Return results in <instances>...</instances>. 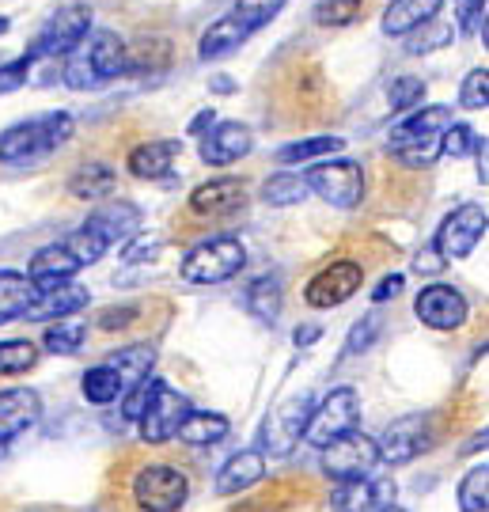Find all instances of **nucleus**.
Wrapping results in <instances>:
<instances>
[{
    "label": "nucleus",
    "mask_w": 489,
    "mask_h": 512,
    "mask_svg": "<svg viewBox=\"0 0 489 512\" xmlns=\"http://www.w3.org/2000/svg\"><path fill=\"white\" fill-rule=\"evenodd\" d=\"M69 65H65V84L73 92H91V88H103L110 80L126 73L129 54H126V42L114 35V31H88L73 46Z\"/></svg>",
    "instance_id": "f257e3e1"
},
{
    "label": "nucleus",
    "mask_w": 489,
    "mask_h": 512,
    "mask_svg": "<svg viewBox=\"0 0 489 512\" xmlns=\"http://www.w3.org/2000/svg\"><path fill=\"white\" fill-rule=\"evenodd\" d=\"M73 114L54 110V114H42L31 122H19V126L4 129L0 133V164H31L42 160L73 137Z\"/></svg>",
    "instance_id": "f03ea898"
},
{
    "label": "nucleus",
    "mask_w": 489,
    "mask_h": 512,
    "mask_svg": "<svg viewBox=\"0 0 489 512\" xmlns=\"http://www.w3.org/2000/svg\"><path fill=\"white\" fill-rule=\"evenodd\" d=\"M452 126L448 107H421L391 129V152L406 167H429L440 156V137Z\"/></svg>",
    "instance_id": "7ed1b4c3"
},
{
    "label": "nucleus",
    "mask_w": 489,
    "mask_h": 512,
    "mask_svg": "<svg viewBox=\"0 0 489 512\" xmlns=\"http://www.w3.org/2000/svg\"><path fill=\"white\" fill-rule=\"evenodd\" d=\"M243 262H247V251H243L239 239H201L198 247H190L186 258H182V277L190 285H220V281L236 277L243 270Z\"/></svg>",
    "instance_id": "20e7f679"
},
{
    "label": "nucleus",
    "mask_w": 489,
    "mask_h": 512,
    "mask_svg": "<svg viewBox=\"0 0 489 512\" xmlns=\"http://www.w3.org/2000/svg\"><path fill=\"white\" fill-rule=\"evenodd\" d=\"M91 31V8L88 4H65L54 16L38 27V35L27 46V61H42V57H65L73 54V46Z\"/></svg>",
    "instance_id": "39448f33"
},
{
    "label": "nucleus",
    "mask_w": 489,
    "mask_h": 512,
    "mask_svg": "<svg viewBox=\"0 0 489 512\" xmlns=\"http://www.w3.org/2000/svg\"><path fill=\"white\" fill-rule=\"evenodd\" d=\"M361 421V399L353 387H338L323 399L319 410H311L308 429H304V440L315 444V448H326L330 440L353 433V425Z\"/></svg>",
    "instance_id": "423d86ee"
},
{
    "label": "nucleus",
    "mask_w": 489,
    "mask_h": 512,
    "mask_svg": "<svg viewBox=\"0 0 489 512\" xmlns=\"http://www.w3.org/2000/svg\"><path fill=\"white\" fill-rule=\"evenodd\" d=\"M186 494H190V478L179 467L152 463L133 478V501L141 505V512H179L186 505Z\"/></svg>",
    "instance_id": "0eeeda50"
},
{
    "label": "nucleus",
    "mask_w": 489,
    "mask_h": 512,
    "mask_svg": "<svg viewBox=\"0 0 489 512\" xmlns=\"http://www.w3.org/2000/svg\"><path fill=\"white\" fill-rule=\"evenodd\" d=\"M311 194H319L323 202L338 205V209H353L364 198V171L353 160H326L315 164L304 175Z\"/></svg>",
    "instance_id": "6e6552de"
},
{
    "label": "nucleus",
    "mask_w": 489,
    "mask_h": 512,
    "mask_svg": "<svg viewBox=\"0 0 489 512\" xmlns=\"http://www.w3.org/2000/svg\"><path fill=\"white\" fill-rule=\"evenodd\" d=\"M376 463H380V448H376V440H368L364 433H345V437L330 440L323 448V471L334 482L364 478Z\"/></svg>",
    "instance_id": "1a4fd4ad"
},
{
    "label": "nucleus",
    "mask_w": 489,
    "mask_h": 512,
    "mask_svg": "<svg viewBox=\"0 0 489 512\" xmlns=\"http://www.w3.org/2000/svg\"><path fill=\"white\" fill-rule=\"evenodd\" d=\"M186 414H190V399L179 395L175 387H167L163 380H156L145 414L137 418L141 421V437H145L148 444H163V440H171L175 433H179L182 421H186Z\"/></svg>",
    "instance_id": "9d476101"
},
{
    "label": "nucleus",
    "mask_w": 489,
    "mask_h": 512,
    "mask_svg": "<svg viewBox=\"0 0 489 512\" xmlns=\"http://www.w3.org/2000/svg\"><path fill=\"white\" fill-rule=\"evenodd\" d=\"M311 410H315V406H311L308 395H296V399L277 406L270 418H266V425H262V452H270V456H289L292 448L304 440Z\"/></svg>",
    "instance_id": "9b49d317"
},
{
    "label": "nucleus",
    "mask_w": 489,
    "mask_h": 512,
    "mask_svg": "<svg viewBox=\"0 0 489 512\" xmlns=\"http://www.w3.org/2000/svg\"><path fill=\"white\" fill-rule=\"evenodd\" d=\"M482 236H486V209L482 205H459L455 213L444 217L433 247L440 251L444 262L448 258H467L482 243Z\"/></svg>",
    "instance_id": "f8f14e48"
},
{
    "label": "nucleus",
    "mask_w": 489,
    "mask_h": 512,
    "mask_svg": "<svg viewBox=\"0 0 489 512\" xmlns=\"http://www.w3.org/2000/svg\"><path fill=\"white\" fill-rule=\"evenodd\" d=\"M361 281H364V270L357 262H330L326 270H319L308 281L304 300H308L311 308H338L349 296H357Z\"/></svg>",
    "instance_id": "ddd939ff"
},
{
    "label": "nucleus",
    "mask_w": 489,
    "mask_h": 512,
    "mask_svg": "<svg viewBox=\"0 0 489 512\" xmlns=\"http://www.w3.org/2000/svg\"><path fill=\"white\" fill-rule=\"evenodd\" d=\"M429 444H433V425H429V418L410 414V418H399L395 425H387L376 448H380V459L399 467V463H410L414 456L429 452Z\"/></svg>",
    "instance_id": "4468645a"
},
{
    "label": "nucleus",
    "mask_w": 489,
    "mask_h": 512,
    "mask_svg": "<svg viewBox=\"0 0 489 512\" xmlns=\"http://www.w3.org/2000/svg\"><path fill=\"white\" fill-rule=\"evenodd\" d=\"M414 311L433 330H459L467 323V300L452 285H425L414 300Z\"/></svg>",
    "instance_id": "2eb2a0df"
},
{
    "label": "nucleus",
    "mask_w": 489,
    "mask_h": 512,
    "mask_svg": "<svg viewBox=\"0 0 489 512\" xmlns=\"http://www.w3.org/2000/svg\"><path fill=\"white\" fill-rule=\"evenodd\" d=\"M334 512H383L395 505V482L391 478H349L338 482V490L330 497Z\"/></svg>",
    "instance_id": "dca6fc26"
},
{
    "label": "nucleus",
    "mask_w": 489,
    "mask_h": 512,
    "mask_svg": "<svg viewBox=\"0 0 489 512\" xmlns=\"http://www.w3.org/2000/svg\"><path fill=\"white\" fill-rule=\"evenodd\" d=\"M254 137L243 122H220L201 137V160L209 167H228L251 152Z\"/></svg>",
    "instance_id": "f3484780"
},
{
    "label": "nucleus",
    "mask_w": 489,
    "mask_h": 512,
    "mask_svg": "<svg viewBox=\"0 0 489 512\" xmlns=\"http://www.w3.org/2000/svg\"><path fill=\"white\" fill-rule=\"evenodd\" d=\"M84 224H88L91 232L103 239L107 247H118V243H129V239L141 232V209L129 202H107V205H99Z\"/></svg>",
    "instance_id": "a211bd4d"
},
{
    "label": "nucleus",
    "mask_w": 489,
    "mask_h": 512,
    "mask_svg": "<svg viewBox=\"0 0 489 512\" xmlns=\"http://www.w3.org/2000/svg\"><path fill=\"white\" fill-rule=\"evenodd\" d=\"M247 205V190L239 179H213V183L198 186L194 194H190V209L198 213V217H209V220H224L239 213Z\"/></svg>",
    "instance_id": "6ab92c4d"
},
{
    "label": "nucleus",
    "mask_w": 489,
    "mask_h": 512,
    "mask_svg": "<svg viewBox=\"0 0 489 512\" xmlns=\"http://www.w3.org/2000/svg\"><path fill=\"white\" fill-rule=\"evenodd\" d=\"M38 418H42V399L31 387L0 391V444H8L12 437L27 433Z\"/></svg>",
    "instance_id": "aec40b11"
},
{
    "label": "nucleus",
    "mask_w": 489,
    "mask_h": 512,
    "mask_svg": "<svg viewBox=\"0 0 489 512\" xmlns=\"http://www.w3.org/2000/svg\"><path fill=\"white\" fill-rule=\"evenodd\" d=\"M80 308H88V289L84 285H73V281H65V285H54V289H38L35 304L27 308L23 319H31V323H46V319H69L76 315Z\"/></svg>",
    "instance_id": "412c9836"
},
{
    "label": "nucleus",
    "mask_w": 489,
    "mask_h": 512,
    "mask_svg": "<svg viewBox=\"0 0 489 512\" xmlns=\"http://www.w3.org/2000/svg\"><path fill=\"white\" fill-rule=\"evenodd\" d=\"M84 266L76 262V255L65 247V243H50V247H42L35 251L31 258V266H27V277L35 281L38 289H54V285H65V281H73Z\"/></svg>",
    "instance_id": "4be33fe9"
},
{
    "label": "nucleus",
    "mask_w": 489,
    "mask_h": 512,
    "mask_svg": "<svg viewBox=\"0 0 489 512\" xmlns=\"http://www.w3.org/2000/svg\"><path fill=\"white\" fill-rule=\"evenodd\" d=\"M262 478H266V456H262V452H239V456H232L224 467H220L217 494L220 497L243 494V490L258 486Z\"/></svg>",
    "instance_id": "5701e85b"
},
{
    "label": "nucleus",
    "mask_w": 489,
    "mask_h": 512,
    "mask_svg": "<svg viewBox=\"0 0 489 512\" xmlns=\"http://www.w3.org/2000/svg\"><path fill=\"white\" fill-rule=\"evenodd\" d=\"M444 0H391L383 12V35H414L417 27L433 23Z\"/></svg>",
    "instance_id": "b1692460"
},
{
    "label": "nucleus",
    "mask_w": 489,
    "mask_h": 512,
    "mask_svg": "<svg viewBox=\"0 0 489 512\" xmlns=\"http://www.w3.org/2000/svg\"><path fill=\"white\" fill-rule=\"evenodd\" d=\"M179 141H148V145H137L129 152V171L137 175V179H163V175H171V167H175V156H179Z\"/></svg>",
    "instance_id": "393cba45"
},
{
    "label": "nucleus",
    "mask_w": 489,
    "mask_h": 512,
    "mask_svg": "<svg viewBox=\"0 0 489 512\" xmlns=\"http://www.w3.org/2000/svg\"><path fill=\"white\" fill-rule=\"evenodd\" d=\"M38 285L27 274H16V270H0V327L12 323V319H23L27 308L35 304Z\"/></svg>",
    "instance_id": "a878e982"
},
{
    "label": "nucleus",
    "mask_w": 489,
    "mask_h": 512,
    "mask_svg": "<svg viewBox=\"0 0 489 512\" xmlns=\"http://www.w3.org/2000/svg\"><path fill=\"white\" fill-rule=\"evenodd\" d=\"M114 186H118L114 171L107 164H99V160L80 164L73 171V179H69V190H73V198H80V202H103V198L114 194Z\"/></svg>",
    "instance_id": "bb28decb"
},
{
    "label": "nucleus",
    "mask_w": 489,
    "mask_h": 512,
    "mask_svg": "<svg viewBox=\"0 0 489 512\" xmlns=\"http://www.w3.org/2000/svg\"><path fill=\"white\" fill-rule=\"evenodd\" d=\"M243 304L251 311L258 323H277V315H281V304H285V289H281V277H258L247 285V293H243Z\"/></svg>",
    "instance_id": "cd10ccee"
},
{
    "label": "nucleus",
    "mask_w": 489,
    "mask_h": 512,
    "mask_svg": "<svg viewBox=\"0 0 489 512\" xmlns=\"http://www.w3.org/2000/svg\"><path fill=\"white\" fill-rule=\"evenodd\" d=\"M247 42V31L239 27V19L236 16H224L217 19L205 35H201L198 42V57L201 61H220V57H228L232 50H239Z\"/></svg>",
    "instance_id": "c85d7f7f"
},
{
    "label": "nucleus",
    "mask_w": 489,
    "mask_h": 512,
    "mask_svg": "<svg viewBox=\"0 0 489 512\" xmlns=\"http://www.w3.org/2000/svg\"><path fill=\"white\" fill-rule=\"evenodd\" d=\"M107 365L118 372L122 387L129 391L133 384L148 380V372H152V365H156V349L152 346H126V349H118V353H110Z\"/></svg>",
    "instance_id": "c756f323"
},
{
    "label": "nucleus",
    "mask_w": 489,
    "mask_h": 512,
    "mask_svg": "<svg viewBox=\"0 0 489 512\" xmlns=\"http://www.w3.org/2000/svg\"><path fill=\"white\" fill-rule=\"evenodd\" d=\"M175 437L186 440V444H194V448L217 444V440L228 437V418H224V414H209V410H201V414L198 410H190Z\"/></svg>",
    "instance_id": "7c9ffc66"
},
{
    "label": "nucleus",
    "mask_w": 489,
    "mask_h": 512,
    "mask_svg": "<svg viewBox=\"0 0 489 512\" xmlns=\"http://www.w3.org/2000/svg\"><path fill=\"white\" fill-rule=\"evenodd\" d=\"M122 395H126V387H122L118 372H114L107 361L84 372V399H88V403L107 406V403H114V399H122Z\"/></svg>",
    "instance_id": "2f4dec72"
},
{
    "label": "nucleus",
    "mask_w": 489,
    "mask_h": 512,
    "mask_svg": "<svg viewBox=\"0 0 489 512\" xmlns=\"http://www.w3.org/2000/svg\"><path fill=\"white\" fill-rule=\"evenodd\" d=\"M308 194L311 190H308V183H304V175H292V171H277V175H270L266 186H262L266 205H277V209H285V205H300Z\"/></svg>",
    "instance_id": "473e14b6"
},
{
    "label": "nucleus",
    "mask_w": 489,
    "mask_h": 512,
    "mask_svg": "<svg viewBox=\"0 0 489 512\" xmlns=\"http://www.w3.org/2000/svg\"><path fill=\"white\" fill-rule=\"evenodd\" d=\"M342 148V137H308V141H292V145L277 148V164H308V160H319V156H334Z\"/></svg>",
    "instance_id": "72a5a7b5"
},
{
    "label": "nucleus",
    "mask_w": 489,
    "mask_h": 512,
    "mask_svg": "<svg viewBox=\"0 0 489 512\" xmlns=\"http://www.w3.org/2000/svg\"><path fill=\"white\" fill-rule=\"evenodd\" d=\"M84 338H88L84 323H69V319H57L54 327H46V334H42V346L50 349V353H57V357H73V353H80Z\"/></svg>",
    "instance_id": "f704fd0d"
},
{
    "label": "nucleus",
    "mask_w": 489,
    "mask_h": 512,
    "mask_svg": "<svg viewBox=\"0 0 489 512\" xmlns=\"http://www.w3.org/2000/svg\"><path fill=\"white\" fill-rule=\"evenodd\" d=\"M459 509L463 512H486L489 509V467H474L459 482Z\"/></svg>",
    "instance_id": "c9c22d12"
},
{
    "label": "nucleus",
    "mask_w": 489,
    "mask_h": 512,
    "mask_svg": "<svg viewBox=\"0 0 489 512\" xmlns=\"http://www.w3.org/2000/svg\"><path fill=\"white\" fill-rule=\"evenodd\" d=\"M38 349L27 338H12V342H0V376H19L27 368H35Z\"/></svg>",
    "instance_id": "e433bc0d"
},
{
    "label": "nucleus",
    "mask_w": 489,
    "mask_h": 512,
    "mask_svg": "<svg viewBox=\"0 0 489 512\" xmlns=\"http://www.w3.org/2000/svg\"><path fill=\"white\" fill-rule=\"evenodd\" d=\"M281 8H285V0H236V12H232V16H236L239 27L251 35V31H262Z\"/></svg>",
    "instance_id": "4c0bfd02"
},
{
    "label": "nucleus",
    "mask_w": 489,
    "mask_h": 512,
    "mask_svg": "<svg viewBox=\"0 0 489 512\" xmlns=\"http://www.w3.org/2000/svg\"><path fill=\"white\" fill-rule=\"evenodd\" d=\"M364 16L361 0H323L315 4V23L319 27H349Z\"/></svg>",
    "instance_id": "58836bf2"
},
{
    "label": "nucleus",
    "mask_w": 489,
    "mask_h": 512,
    "mask_svg": "<svg viewBox=\"0 0 489 512\" xmlns=\"http://www.w3.org/2000/svg\"><path fill=\"white\" fill-rule=\"evenodd\" d=\"M478 133L471 126H463V122H452V126L444 129V137H440V156H452V160H463V156H474L478 152Z\"/></svg>",
    "instance_id": "ea45409f"
},
{
    "label": "nucleus",
    "mask_w": 489,
    "mask_h": 512,
    "mask_svg": "<svg viewBox=\"0 0 489 512\" xmlns=\"http://www.w3.org/2000/svg\"><path fill=\"white\" fill-rule=\"evenodd\" d=\"M61 243H65V247L73 251L80 266H91V262H99V258H103V255L110 251L107 243H103V239L95 236V232H91L88 224H80V228H76L73 236H65Z\"/></svg>",
    "instance_id": "a19ab883"
},
{
    "label": "nucleus",
    "mask_w": 489,
    "mask_h": 512,
    "mask_svg": "<svg viewBox=\"0 0 489 512\" xmlns=\"http://www.w3.org/2000/svg\"><path fill=\"white\" fill-rule=\"evenodd\" d=\"M421 95H425V80H417V76H399L395 84H391V92H387V103L391 110H414L421 107Z\"/></svg>",
    "instance_id": "79ce46f5"
},
{
    "label": "nucleus",
    "mask_w": 489,
    "mask_h": 512,
    "mask_svg": "<svg viewBox=\"0 0 489 512\" xmlns=\"http://www.w3.org/2000/svg\"><path fill=\"white\" fill-rule=\"evenodd\" d=\"M459 103H463L467 110H486V103H489V73L486 69L467 73L463 88H459Z\"/></svg>",
    "instance_id": "37998d69"
},
{
    "label": "nucleus",
    "mask_w": 489,
    "mask_h": 512,
    "mask_svg": "<svg viewBox=\"0 0 489 512\" xmlns=\"http://www.w3.org/2000/svg\"><path fill=\"white\" fill-rule=\"evenodd\" d=\"M455 16L467 35L486 38V0H455Z\"/></svg>",
    "instance_id": "c03bdc74"
},
{
    "label": "nucleus",
    "mask_w": 489,
    "mask_h": 512,
    "mask_svg": "<svg viewBox=\"0 0 489 512\" xmlns=\"http://www.w3.org/2000/svg\"><path fill=\"white\" fill-rule=\"evenodd\" d=\"M376 334H380V315L372 311V315H364L357 327L349 330V342H345V357H357L364 349L376 342Z\"/></svg>",
    "instance_id": "a18cd8bd"
},
{
    "label": "nucleus",
    "mask_w": 489,
    "mask_h": 512,
    "mask_svg": "<svg viewBox=\"0 0 489 512\" xmlns=\"http://www.w3.org/2000/svg\"><path fill=\"white\" fill-rule=\"evenodd\" d=\"M152 387H156V380H141V384H133L126 395H122V414H126L129 421H137L145 414L148 399H152Z\"/></svg>",
    "instance_id": "49530a36"
},
{
    "label": "nucleus",
    "mask_w": 489,
    "mask_h": 512,
    "mask_svg": "<svg viewBox=\"0 0 489 512\" xmlns=\"http://www.w3.org/2000/svg\"><path fill=\"white\" fill-rule=\"evenodd\" d=\"M452 35V27H436L429 31V38H410V54H425V50H436V46H444Z\"/></svg>",
    "instance_id": "de8ad7c7"
},
{
    "label": "nucleus",
    "mask_w": 489,
    "mask_h": 512,
    "mask_svg": "<svg viewBox=\"0 0 489 512\" xmlns=\"http://www.w3.org/2000/svg\"><path fill=\"white\" fill-rule=\"evenodd\" d=\"M402 285H406V281H402V274L383 277L380 285H376V293H372V300H376V304H387V300H395V296L402 293Z\"/></svg>",
    "instance_id": "09e8293b"
},
{
    "label": "nucleus",
    "mask_w": 489,
    "mask_h": 512,
    "mask_svg": "<svg viewBox=\"0 0 489 512\" xmlns=\"http://www.w3.org/2000/svg\"><path fill=\"white\" fill-rule=\"evenodd\" d=\"M440 266H444V258H440V251H425V255H417L414 258V270L417 274H436V270H440Z\"/></svg>",
    "instance_id": "8fccbe9b"
},
{
    "label": "nucleus",
    "mask_w": 489,
    "mask_h": 512,
    "mask_svg": "<svg viewBox=\"0 0 489 512\" xmlns=\"http://www.w3.org/2000/svg\"><path fill=\"white\" fill-rule=\"evenodd\" d=\"M319 334H323L319 327H300L296 334H292V342H296V346H315V342H319Z\"/></svg>",
    "instance_id": "3c124183"
},
{
    "label": "nucleus",
    "mask_w": 489,
    "mask_h": 512,
    "mask_svg": "<svg viewBox=\"0 0 489 512\" xmlns=\"http://www.w3.org/2000/svg\"><path fill=\"white\" fill-rule=\"evenodd\" d=\"M205 126H213V110H201L198 118L190 122V133H205Z\"/></svg>",
    "instance_id": "603ef678"
},
{
    "label": "nucleus",
    "mask_w": 489,
    "mask_h": 512,
    "mask_svg": "<svg viewBox=\"0 0 489 512\" xmlns=\"http://www.w3.org/2000/svg\"><path fill=\"white\" fill-rule=\"evenodd\" d=\"M213 88H217V92H232V80H228V76H217Z\"/></svg>",
    "instance_id": "864d4df0"
},
{
    "label": "nucleus",
    "mask_w": 489,
    "mask_h": 512,
    "mask_svg": "<svg viewBox=\"0 0 489 512\" xmlns=\"http://www.w3.org/2000/svg\"><path fill=\"white\" fill-rule=\"evenodd\" d=\"M0 35H8V19L0 16Z\"/></svg>",
    "instance_id": "5fc2aeb1"
},
{
    "label": "nucleus",
    "mask_w": 489,
    "mask_h": 512,
    "mask_svg": "<svg viewBox=\"0 0 489 512\" xmlns=\"http://www.w3.org/2000/svg\"><path fill=\"white\" fill-rule=\"evenodd\" d=\"M383 512H402V509H395V505H387V509H383Z\"/></svg>",
    "instance_id": "6e6d98bb"
},
{
    "label": "nucleus",
    "mask_w": 489,
    "mask_h": 512,
    "mask_svg": "<svg viewBox=\"0 0 489 512\" xmlns=\"http://www.w3.org/2000/svg\"><path fill=\"white\" fill-rule=\"evenodd\" d=\"M243 512H258V509H254V505H247V509H243Z\"/></svg>",
    "instance_id": "4d7b16f0"
}]
</instances>
